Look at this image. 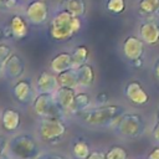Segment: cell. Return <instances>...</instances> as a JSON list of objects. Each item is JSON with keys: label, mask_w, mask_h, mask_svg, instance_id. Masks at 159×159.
<instances>
[{"label": "cell", "mask_w": 159, "mask_h": 159, "mask_svg": "<svg viewBox=\"0 0 159 159\" xmlns=\"http://www.w3.org/2000/svg\"><path fill=\"white\" fill-rule=\"evenodd\" d=\"M11 94L20 106H31L37 91L30 77H21L14 82L11 87Z\"/></svg>", "instance_id": "cell-7"}, {"label": "cell", "mask_w": 159, "mask_h": 159, "mask_svg": "<svg viewBox=\"0 0 159 159\" xmlns=\"http://www.w3.org/2000/svg\"><path fill=\"white\" fill-rule=\"evenodd\" d=\"M12 53V50L11 47L7 45V43H4V42H0V65L4 67L5 62L7 61V58L11 56Z\"/></svg>", "instance_id": "cell-27"}, {"label": "cell", "mask_w": 159, "mask_h": 159, "mask_svg": "<svg viewBox=\"0 0 159 159\" xmlns=\"http://www.w3.org/2000/svg\"><path fill=\"white\" fill-rule=\"evenodd\" d=\"M62 6L65 10H67L68 12L78 17L84 16L87 11V5L84 0H63Z\"/></svg>", "instance_id": "cell-22"}, {"label": "cell", "mask_w": 159, "mask_h": 159, "mask_svg": "<svg viewBox=\"0 0 159 159\" xmlns=\"http://www.w3.org/2000/svg\"><path fill=\"white\" fill-rule=\"evenodd\" d=\"M139 37L147 45H157L159 42V24L154 21H144L139 26Z\"/></svg>", "instance_id": "cell-16"}, {"label": "cell", "mask_w": 159, "mask_h": 159, "mask_svg": "<svg viewBox=\"0 0 159 159\" xmlns=\"http://www.w3.org/2000/svg\"><path fill=\"white\" fill-rule=\"evenodd\" d=\"M82 27L81 17L72 15L67 10H60L50 22V36L52 40L62 42L72 39Z\"/></svg>", "instance_id": "cell-3"}, {"label": "cell", "mask_w": 159, "mask_h": 159, "mask_svg": "<svg viewBox=\"0 0 159 159\" xmlns=\"http://www.w3.org/2000/svg\"><path fill=\"white\" fill-rule=\"evenodd\" d=\"M76 70H77L78 88H81V89L91 88L96 81V72H94L93 66L87 62L80 67H76Z\"/></svg>", "instance_id": "cell-17"}, {"label": "cell", "mask_w": 159, "mask_h": 159, "mask_svg": "<svg viewBox=\"0 0 159 159\" xmlns=\"http://www.w3.org/2000/svg\"><path fill=\"white\" fill-rule=\"evenodd\" d=\"M125 113V108L120 104H104L89 107L82 113L76 114L77 122L88 128H107L114 125L122 114Z\"/></svg>", "instance_id": "cell-1"}, {"label": "cell", "mask_w": 159, "mask_h": 159, "mask_svg": "<svg viewBox=\"0 0 159 159\" xmlns=\"http://www.w3.org/2000/svg\"><path fill=\"white\" fill-rule=\"evenodd\" d=\"M31 106L35 114L39 118H47V117L65 118L67 116L57 103L55 93H37Z\"/></svg>", "instance_id": "cell-6"}, {"label": "cell", "mask_w": 159, "mask_h": 159, "mask_svg": "<svg viewBox=\"0 0 159 159\" xmlns=\"http://www.w3.org/2000/svg\"><path fill=\"white\" fill-rule=\"evenodd\" d=\"M92 152L89 144L84 140V139H76L72 143L71 147V154L73 159H87V157L89 155V153Z\"/></svg>", "instance_id": "cell-21"}, {"label": "cell", "mask_w": 159, "mask_h": 159, "mask_svg": "<svg viewBox=\"0 0 159 159\" xmlns=\"http://www.w3.org/2000/svg\"><path fill=\"white\" fill-rule=\"evenodd\" d=\"M37 93H55L60 87L57 75L52 71H41L35 81Z\"/></svg>", "instance_id": "cell-13"}, {"label": "cell", "mask_w": 159, "mask_h": 159, "mask_svg": "<svg viewBox=\"0 0 159 159\" xmlns=\"http://www.w3.org/2000/svg\"><path fill=\"white\" fill-rule=\"evenodd\" d=\"M139 14L144 17L159 15V0H139Z\"/></svg>", "instance_id": "cell-23"}, {"label": "cell", "mask_w": 159, "mask_h": 159, "mask_svg": "<svg viewBox=\"0 0 159 159\" xmlns=\"http://www.w3.org/2000/svg\"><path fill=\"white\" fill-rule=\"evenodd\" d=\"M123 93L125 99L133 106H144L149 102L148 92L145 91L143 84L137 80H132L127 82V84L124 86Z\"/></svg>", "instance_id": "cell-9"}, {"label": "cell", "mask_w": 159, "mask_h": 159, "mask_svg": "<svg viewBox=\"0 0 159 159\" xmlns=\"http://www.w3.org/2000/svg\"><path fill=\"white\" fill-rule=\"evenodd\" d=\"M4 1H5V0H4Z\"/></svg>", "instance_id": "cell-41"}, {"label": "cell", "mask_w": 159, "mask_h": 159, "mask_svg": "<svg viewBox=\"0 0 159 159\" xmlns=\"http://www.w3.org/2000/svg\"><path fill=\"white\" fill-rule=\"evenodd\" d=\"M0 159H12L11 158V155L7 153V150L6 152H4L2 154H0Z\"/></svg>", "instance_id": "cell-37"}, {"label": "cell", "mask_w": 159, "mask_h": 159, "mask_svg": "<svg viewBox=\"0 0 159 159\" xmlns=\"http://www.w3.org/2000/svg\"><path fill=\"white\" fill-rule=\"evenodd\" d=\"M76 93H77V89L76 88H70V87H58L57 91L55 92L56 101L66 114L72 113Z\"/></svg>", "instance_id": "cell-14"}, {"label": "cell", "mask_w": 159, "mask_h": 159, "mask_svg": "<svg viewBox=\"0 0 159 159\" xmlns=\"http://www.w3.org/2000/svg\"><path fill=\"white\" fill-rule=\"evenodd\" d=\"M123 55L128 61H134L138 58H143L144 55V42L140 37L137 36H127L122 45Z\"/></svg>", "instance_id": "cell-12"}, {"label": "cell", "mask_w": 159, "mask_h": 159, "mask_svg": "<svg viewBox=\"0 0 159 159\" xmlns=\"http://www.w3.org/2000/svg\"><path fill=\"white\" fill-rule=\"evenodd\" d=\"M7 153L12 159H37L43 152L37 135L29 132H19L9 138Z\"/></svg>", "instance_id": "cell-2"}, {"label": "cell", "mask_w": 159, "mask_h": 159, "mask_svg": "<svg viewBox=\"0 0 159 159\" xmlns=\"http://www.w3.org/2000/svg\"><path fill=\"white\" fill-rule=\"evenodd\" d=\"M4 6V0H0V7H2Z\"/></svg>", "instance_id": "cell-40"}, {"label": "cell", "mask_w": 159, "mask_h": 159, "mask_svg": "<svg viewBox=\"0 0 159 159\" xmlns=\"http://www.w3.org/2000/svg\"><path fill=\"white\" fill-rule=\"evenodd\" d=\"M68 124L62 117L39 118L36 123V135L41 143L55 145L67 135Z\"/></svg>", "instance_id": "cell-4"}, {"label": "cell", "mask_w": 159, "mask_h": 159, "mask_svg": "<svg viewBox=\"0 0 159 159\" xmlns=\"http://www.w3.org/2000/svg\"><path fill=\"white\" fill-rule=\"evenodd\" d=\"M50 71H52L53 73L58 75L66 70H70L73 67V60H72V53L68 51H62L56 53L51 61H50Z\"/></svg>", "instance_id": "cell-15"}, {"label": "cell", "mask_w": 159, "mask_h": 159, "mask_svg": "<svg viewBox=\"0 0 159 159\" xmlns=\"http://www.w3.org/2000/svg\"><path fill=\"white\" fill-rule=\"evenodd\" d=\"M25 70H26V65H25V61L24 58L16 53V52H12L11 56L7 58V61L5 62L4 65V73H5V77L12 82L20 80L24 73H25Z\"/></svg>", "instance_id": "cell-11"}, {"label": "cell", "mask_w": 159, "mask_h": 159, "mask_svg": "<svg viewBox=\"0 0 159 159\" xmlns=\"http://www.w3.org/2000/svg\"><path fill=\"white\" fill-rule=\"evenodd\" d=\"M87 159H107V155H106V152L99 150V149H94L89 153Z\"/></svg>", "instance_id": "cell-30"}, {"label": "cell", "mask_w": 159, "mask_h": 159, "mask_svg": "<svg viewBox=\"0 0 159 159\" xmlns=\"http://www.w3.org/2000/svg\"><path fill=\"white\" fill-rule=\"evenodd\" d=\"M91 106H92V97H91V94L88 92H86V91H77L71 114L76 116L78 113H82L86 109H88Z\"/></svg>", "instance_id": "cell-19"}, {"label": "cell", "mask_w": 159, "mask_h": 159, "mask_svg": "<svg viewBox=\"0 0 159 159\" xmlns=\"http://www.w3.org/2000/svg\"><path fill=\"white\" fill-rule=\"evenodd\" d=\"M152 134H153V138L159 143V120L154 124L153 127V130H152Z\"/></svg>", "instance_id": "cell-34"}, {"label": "cell", "mask_w": 159, "mask_h": 159, "mask_svg": "<svg viewBox=\"0 0 159 159\" xmlns=\"http://www.w3.org/2000/svg\"><path fill=\"white\" fill-rule=\"evenodd\" d=\"M106 9L111 14L119 15L125 10V0H107Z\"/></svg>", "instance_id": "cell-25"}, {"label": "cell", "mask_w": 159, "mask_h": 159, "mask_svg": "<svg viewBox=\"0 0 159 159\" xmlns=\"http://www.w3.org/2000/svg\"><path fill=\"white\" fill-rule=\"evenodd\" d=\"M147 159H159V147L153 148V149L148 153Z\"/></svg>", "instance_id": "cell-33"}, {"label": "cell", "mask_w": 159, "mask_h": 159, "mask_svg": "<svg viewBox=\"0 0 159 159\" xmlns=\"http://www.w3.org/2000/svg\"><path fill=\"white\" fill-rule=\"evenodd\" d=\"M7 142H9V139L0 135V154H2L4 152L7 150Z\"/></svg>", "instance_id": "cell-32"}, {"label": "cell", "mask_w": 159, "mask_h": 159, "mask_svg": "<svg viewBox=\"0 0 159 159\" xmlns=\"http://www.w3.org/2000/svg\"><path fill=\"white\" fill-rule=\"evenodd\" d=\"M29 21L25 20L20 15H14L10 19V27L12 31V36L15 40H22L29 35Z\"/></svg>", "instance_id": "cell-18"}, {"label": "cell", "mask_w": 159, "mask_h": 159, "mask_svg": "<svg viewBox=\"0 0 159 159\" xmlns=\"http://www.w3.org/2000/svg\"><path fill=\"white\" fill-rule=\"evenodd\" d=\"M107 159H128V152L120 145H113L106 152Z\"/></svg>", "instance_id": "cell-26"}, {"label": "cell", "mask_w": 159, "mask_h": 159, "mask_svg": "<svg viewBox=\"0 0 159 159\" xmlns=\"http://www.w3.org/2000/svg\"><path fill=\"white\" fill-rule=\"evenodd\" d=\"M153 75H154V77L159 81V58L154 62V65H153Z\"/></svg>", "instance_id": "cell-35"}, {"label": "cell", "mask_w": 159, "mask_h": 159, "mask_svg": "<svg viewBox=\"0 0 159 159\" xmlns=\"http://www.w3.org/2000/svg\"><path fill=\"white\" fill-rule=\"evenodd\" d=\"M26 20L31 25H43L48 19V5L45 0H31L25 11Z\"/></svg>", "instance_id": "cell-8"}, {"label": "cell", "mask_w": 159, "mask_h": 159, "mask_svg": "<svg viewBox=\"0 0 159 159\" xmlns=\"http://www.w3.org/2000/svg\"><path fill=\"white\" fill-rule=\"evenodd\" d=\"M114 132L124 139L139 138L145 132V120L139 113H124L114 123Z\"/></svg>", "instance_id": "cell-5"}, {"label": "cell", "mask_w": 159, "mask_h": 159, "mask_svg": "<svg viewBox=\"0 0 159 159\" xmlns=\"http://www.w3.org/2000/svg\"><path fill=\"white\" fill-rule=\"evenodd\" d=\"M71 53H72V60H73V67H80L87 63L89 50L86 45H78L71 51Z\"/></svg>", "instance_id": "cell-24"}, {"label": "cell", "mask_w": 159, "mask_h": 159, "mask_svg": "<svg viewBox=\"0 0 159 159\" xmlns=\"http://www.w3.org/2000/svg\"><path fill=\"white\" fill-rule=\"evenodd\" d=\"M21 125V114L17 109L5 107L0 111V127L5 133L15 134Z\"/></svg>", "instance_id": "cell-10"}, {"label": "cell", "mask_w": 159, "mask_h": 159, "mask_svg": "<svg viewBox=\"0 0 159 159\" xmlns=\"http://www.w3.org/2000/svg\"><path fill=\"white\" fill-rule=\"evenodd\" d=\"M2 72H4V67L0 65V76H1V73H2Z\"/></svg>", "instance_id": "cell-39"}, {"label": "cell", "mask_w": 159, "mask_h": 159, "mask_svg": "<svg viewBox=\"0 0 159 159\" xmlns=\"http://www.w3.org/2000/svg\"><path fill=\"white\" fill-rule=\"evenodd\" d=\"M57 81L60 87H70L78 89V80H77V70L72 67L57 75Z\"/></svg>", "instance_id": "cell-20"}, {"label": "cell", "mask_w": 159, "mask_h": 159, "mask_svg": "<svg viewBox=\"0 0 159 159\" xmlns=\"http://www.w3.org/2000/svg\"><path fill=\"white\" fill-rule=\"evenodd\" d=\"M17 5H19V0H5V1H4V6H5V9H7V10H12V9H15Z\"/></svg>", "instance_id": "cell-31"}, {"label": "cell", "mask_w": 159, "mask_h": 159, "mask_svg": "<svg viewBox=\"0 0 159 159\" xmlns=\"http://www.w3.org/2000/svg\"><path fill=\"white\" fill-rule=\"evenodd\" d=\"M37 159H70L67 155L61 154V153H56V152H48V153H42Z\"/></svg>", "instance_id": "cell-28"}, {"label": "cell", "mask_w": 159, "mask_h": 159, "mask_svg": "<svg viewBox=\"0 0 159 159\" xmlns=\"http://www.w3.org/2000/svg\"><path fill=\"white\" fill-rule=\"evenodd\" d=\"M5 39V34H4V29H0V41Z\"/></svg>", "instance_id": "cell-38"}, {"label": "cell", "mask_w": 159, "mask_h": 159, "mask_svg": "<svg viewBox=\"0 0 159 159\" xmlns=\"http://www.w3.org/2000/svg\"><path fill=\"white\" fill-rule=\"evenodd\" d=\"M108 101H109V97L106 92H101L96 96L94 98V103L97 106H104V104H108Z\"/></svg>", "instance_id": "cell-29"}, {"label": "cell", "mask_w": 159, "mask_h": 159, "mask_svg": "<svg viewBox=\"0 0 159 159\" xmlns=\"http://www.w3.org/2000/svg\"><path fill=\"white\" fill-rule=\"evenodd\" d=\"M134 67H140L142 66V63H143V58H138V60H134V61H132L130 62Z\"/></svg>", "instance_id": "cell-36"}]
</instances>
